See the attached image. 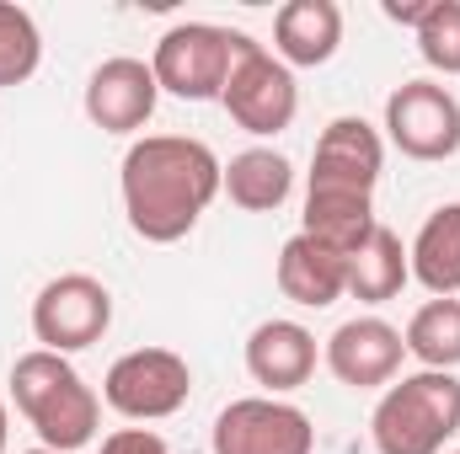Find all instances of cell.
<instances>
[{
  "mask_svg": "<svg viewBox=\"0 0 460 454\" xmlns=\"http://www.w3.org/2000/svg\"><path fill=\"white\" fill-rule=\"evenodd\" d=\"M375 198L364 193H305V214H300V235H311L316 246L353 257L369 235H375Z\"/></svg>",
  "mask_w": 460,
  "mask_h": 454,
  "instance_id": "ac0fdd59",
  "label": "cell"
},
{
  "mask_svg": "<svg viewBox=\"0 0 460 454\" xmlns=\"http://www.w3.org/2000/svg\"><path fill=\"white\" fill-rule=\"evenodd\" d=\"M108 327H113V294L92 273H59L32 300V337H38V347H49V353H65L70 358V353L102 342Z\"/></svg>",
  "mask_w": 460,
  "mask_h": 454,
  "instance_id": "52a82bcc",
  "label": "cell"
},
{
  "mask_svg": "<svg viewBox=\"0 0 460 454\" xmlns=\"http://www.w3.org/2000/svg\"><path fill=\"white\" fill-rule=\"evenodd\" d=\"M161 102V86H155V70L145 59H102L86 81V118L102 128V134H134L155 118Z\"/></svg>",
  "mask_w": 460,
  "mask_h": 454,
  "instance_id": "7c38bea8",
  "label": "cell"
},
{
  "mask_svg": "<svg viewBox=\"0 0 460 454\" xmlns=\"http://www.w3.org/2000/svg\"><path fill=\"white\" fill-rule=\"evenodd\" d=\"M5 444H11V417H5V401H0V454H5Z\"/></svg>",
  "mask_w": 460,
  "mask_h": 454,
  "instance_id": "d4e9b609",
  "label": "cell"
},
{
  "mask_svg": "<svg viewBox=\"0 0 460 454\" xmlns=\"http://www.w3.org/2000/svg\"><path fill=\"white\" fill-rule=\"evenodd\" d=\"M246 374H252L268 396L300 390V385L316 374V337H311L300 321H262V327L246 337Z\"/></svg>",
  "mask_w": 460,
  "mask_h": 454,
  "instance_id": "4fadbf2b",
  "label": "cell"
},
{
  "mask_svg": "<svg viewBox=\"0 0 460 454\" xmlns=\"http://www.w3.org/2000/svg\"><path fill=\"white\" fill-rule=\"evenodd\" d=\"M27 454H54V450H27Z\"/></svg>",
  "mask_w": 460,
  "mask_h": 454,
  "instance_id": "484cf974",
  "label": "cell"
},
{
  "mask_svg": "<svg viewBox=\"0 0 460 454\" xmlns=\"http://www.w3.org/2000/svg\"><path fill=\"white\" fill-rule=\"evenodd\" d=\"M456 454H460V450H456Z\"/></svg>",
  "mask_w": 460,
  "mask_h": 454,
  "instance_id": "4316f807",
  "label": "cell"
},
{
  "mask_svg": "<svg viewBox=\"0 0 460 454\" xmlns=\"http://www.w3.org/2000/svg\"><path fill=\"white\" fill-rule=\"evenodd\" d=\"M220 155L204 139L188 134H145L123 155V214L139 240L172 246L204 220V209L220 198Z\"/></svg>",
  "mask_w": 460,
  "mask_h": 454,
  "instance_id": "6da1fadb",
  "label": "cell"
},
{
  "mask_svg": "<svg viewBox=\"0 0 460 454\" xmlns=\"http://www.w3.org/2000/svg\"><path fill=\"white\" fill-rule=\"evenodd\" d=\"M407 278H412L407 246H402L396 230H385V225H375V235L348 257V294L364 300V305H385V300H396Z\"/></svg>",
  "mask_w": 460,
  "mask_h": 454,
  "instance_id": "d6986e66",
  "label": "cell"
},
{
  "mask_svg": "<svg viewBox=\"0 0 460 454\" xmlns=\"http://www.w3.org/2000/svg\"><path fill=\"white\" fill-rule=\"evenodd\" d=\"M220 108L230 113L235 128H246V134H257V139L284 134V128L295 123V113H300L295 70H289L279 54H268L257 38H246V48H241L235 65H230V81H226V92H220Z\"/></svg>",
  "mask_w": 460,
  "mask_h": 454,
  "instance_id": "5b68a950",
  "label": "cell"
},
{
  "mask_svg": "<svg viewBox=\"0 0 460 454\" xmlns=\"http://www.w3.org/2000/svg\"><path fill=\"white\" fill-rule=\"evenodd\" d=\"M429 11H434V0H412V5H402V0H385V16H391V22H402V27H412V32L423 27V16H429Z\"/></svg>",
  "mask_w": 460,
  "mask_h": 454,
  "instance_id": "cb8c5ba5",
  "label": "cell"
},
{
  "mask_svg": "<svg viewBox=\"0 0 460 454\" xmlns=\"http://www.w3.org/2000/svg\"><path fill=\"white\" fill-rule=\"evenodd\" d=\"M38 65H43V32H38L32 11L0 0V86L32 81Z\"/></svg>",
  "mask_w": 460,
  "mask_h": 454,
  "instance_id": "44dd1931",
  "label": "cell"
},
{
  "mask_svg": "<svg viewBox=\"0 0 460 454\" xmlns=\"http://www.w3.org/2000/svg\"><path fill=\"white\" fill-rule=\"evenodd\" d=\"M279 289L305 310H327L348 294V257L316 246L311 235H289L279 251Z\"/></svg>",
  "mask_w": 460,
  "mask_h": 454,
  "instance_id": "9a60e30c",
  "label": "cell"
},
{
  "mask_svg": "<svg viewBox=\"0 0 460 454\" xmlns=\"http://www.w3.org/2000/svg\"><path fill=\"white\" fill-rule=\"evenodd\" d=\"M407 262H412V278L434 294V300H456L460 294V204H439L418 240L407 246Z\"/></svg>",
  "mask_w": 460,
  "mask_h": 454,
  "instance_id": "e0dca14e",
  "label": "cell"
},
{
  "mask_svg": "<svg viewBox=\"0 0 460 454\" xmlns=\"http://www.w3.org/2000/svg\"><path fill=\"white\" fill-rule=\"evenodd\" d=\"M407 353L423 363V369H456L460 363V300H429V305H418L412 310V321H407Z\"/></svg>",
  "mask_w": 460,
  "mask_h": 454,
  "instance_id": "ffe728a7",
  "label": "cell"
},
{
  "mask_svg": "<svg viewBox=\"0 0 460 454\" xmlns=\"http://www.w3.org/2000/svg\"><path fill=\"white\" fill-rule=\"evenodd\" d=\"M460 433V380L445 369H418L385 385L369 439L375 454H439Z\"/></svg>",
  "mask_w": 460,
  "mask_h": 454,
  "instance_id": "3957f363",
  "label": "cell"
},
{
  "mask_svg": "<svg viewBox=\"0 0 460 454\" xmlns=\"http://www.w3.org/2000/svg\"><path fill=\"white\" fill-rule=\"evenodd\" d=\"M385 134L407 161H450L460 150V102L439 81H402L385 97Z\"/></svg>",
  "mask_w": 460,
  "mask_h": 454,
  "instance_id": "ba28073f",
  "label": "cell"
},
{
  "mask_svg": "<svg viewBox=\"0 0 460 454\" xmlns=\"http://www.w3.org/2000/svg\"><path fill=\"white\" fill-rule=\"evenodd\" d=\"M215 454H316V428L279 396H241L215 417Z\"/></svg>",
  "mask_w": 460,
  "mask_h": 454,
  "instance_id": "9c48e42d",
  "label": "cell"
},
{
  "mask_svg": "<svg viewBox=\"0 0 460 454\" xmlns=\"http://www.w3.org/2000/svg\"><path fill=\"white\" fill-rule=\"evenodd\" d=\"M343 43V11L338 0H289L273 16V54L289 70H316Z\"/></svg>",
  "mask_w": 460,
  "mask_h": 454,
  "instance_id": "5bb4252c",
  "label": "cell"
},
{
  "mask_svg": "<svg viewBox=\"0 0 460 454\" xmlns=\"http://www.w3.org/2000/svg\"><path fill=\"white\" fill-rule=\"evenodd\" d=\"M246 38L252 32L215 27V22H177V27H166L155 54H150L155 86L182 97V102H220V92L230 81V65L246 48Z\"/></svg>",
  "mask_w": 460,
  "mask_h": 454,
  "instance_id": "277c9868",
  "label": "cell"
},
{
  "mask_svg": "<svg viewBox=\"0 0 460 454\" xmlns=\"http://www.w3.org/2000/svg\"><path fill=\"white\" fill-rule=\"evenodd\" d=\"M289 188H295V166H289L279 150H268V144H252V150L230 155L226 177H220V193H226L235 209H246V214H273V209H284Z\"/></svg>",
  "mask_w": 460,
  "mask_h": 454,
  "instance_id": "2e32d148",
  "label": "cell"
},
{
  "mask_svg": "<svg viewBox=\"0 0 460 454\" xmlns=\"http://www.w3.org/2000/svg\"><path fill=\"white\" fill-rule=\"evenodd\" d=\"M385 166V144L375 134V123L364 118H332L316 139V161H311V188L305 193H364L375 198Z\"/></svg>",
  "mask_w": 460,
  "mask_h": 454,
  "instance_id": "30bf717a",
  "label": "cell"
},
{
  "mask_svg": "<svg viewBox=\"0 0 460 454\" xmlns=\"http://www.w3.org/2000/svg\"><path fill=\"white\" fill-rule=\"evenodd\" d=\"M102 454H172V450H166V439L150 433V428H118V433L102 439Z\"/></svg>",
  "mask_w": 460,
  "mask_h": 454,
  "instance_id": "603a6c76",
  "label": "cell"
},
{
  "mask_svg": "<svg viewBox=\"0 0 460 454\" xmlns=\"http://www.w3.org/2000/svg\"><path fill=\"white\" fill-rule=\"evenodd\" d=\"M188 396H193V369L172 347H134V353L113 358V369L102 380V401L128 423H161V417L182 412Z\"/></svg>",
  "mask_w": 460,
  "mask_h": 454,
  "instance_id": "8992f818",
  "label": "cell"
},
{
  "mask_svg": "<svg viewBox=\"0 0 460 454\" xmlns=\"http://www.w3.org/2000/svg\"><path fill=\"white\" fill-rule=\"evenodd\" d=\"M11 401L27 417V428L43 439V450L75 454L97 439L102 396L81 380V369L65 353L32 347L11 363Z\"/></svg>",
  "mask_w": 460,
  "mask_h": 454,
  "instance_id": "7a4b0ae2",
  "label": "cell"
},
{
  "mask_svg": "<svg viewBox=\"0 0 460 454\" xmlns=\"http://www.w3.org/2000/svg\"><path fill=\"white\" fill-rule=\"evenodd\" d=\"M402 353H407L402 332L391 321H380V316H353L322 347L327 369L338 374V385H348V390H380V385H391L402 374Z\"/></svg>",
  "mask_w": 460,
  "mask_h": 454,
  "instance_id": "8fae6325",
  "label": "cell"
},
{
  "mask_svg": "<svg viewBox=\"0 0 460 454\" xmlns=\"http://www.w3.org/2000/svg\"><path fill=\"white\" fill-rule=\"evenodd\" d=\"M418 54L429 70L460 75V0H434V11L418 27Z\"/></svg>",
  "mask_w": 460,
  "mask_h": 454,
  "instance_id": "7402d4cb",
  "label": "cell"
}]
</instances>
